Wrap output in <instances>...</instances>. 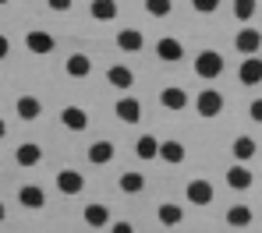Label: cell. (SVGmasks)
<instances>
[{
    "label": "cell",
    "mask_w": 262,
    "mask_h": 233,
    "mask_svg": "<svg viewBox=\"0 0 262 233\" xmlns=\"http://www.w3.org/2000/svg\"><path fill=\"white\" fill-rule=\"evenodd\" d=\"M255 7H259V0H234V18L237 21H252Z\"/></svg>",
    "instance_id": "cell-28"
},
{
    "label": "cell",
    "mask_w": 262,
    "mask_h": 233,
    "mask_svg": "<svg viewBox=\"0 0 262 233\" xmlns=\"http://www.w3.org/2000/svg\"><path fill=\"white\" fill-rule=\"evenodd\" d=\"M237 82H241V85H248V89H252V85H259V82H262V57L252 53V57H245V60H241V67H237Z\"/></svg>",
    "instance_id": "cell-3"
},
{
    "label": "cell",
    "mask_w": 262,
    "mask_h": 233,
    "mask_svg": "<svg viewBox=\"0 0 262 233\" xmlns=\"http://www.w3.org/2000/svg\"><path fill=\"white\" fill-rule=\"evenodd\" d=\"M160 102H163L167 110H184V106H188V92H184V89H177V85H170V89H163V92H160Z\"/></svg>",
    "instance_id": "cell-24"
},
{
    "label": "cell",
    "mask_w": 262,
    "mask_h": 233,
    "mask_svg": "<svg viewBox=\"0 0 262 233\" xmlns=\"http://www.w3.org/2000/svg\"><path fill=\"white\" fill-rule=\"evenodd\" d=\"M4 216H7V209H4V205H0V223H4Z\"/></svg>",
    "instance_id": "cell-36"
},
{
    "label": "cell",
    "mask_w": 262,
    "mask_h": 233,
    "mask_svg": "<svg viewBox=\"0 0 262 233\" xmlns=\"http://www.w3.org/2000/svg\"><path fill=\"white\" fill-rule=\"evenodd\" d=\"M156 57H160L163 64H177V60L184 57V46H181V39H174V36H163V39L156 43Z\"/></svg>",
    "instance_id": "cell-7"
},
{
    "label": "cell",
    "mask_w": 262,
    "mask_h": 233,
    "mask_svg": "<svg viewBox=\"0 0 262 233\" xmlns=\"http://www.w3.org/2000/svg\"><path fill=\"white\" fill-rule=\"evenodd\" d=\"M0 4H7V0H0Z\"/></svg>",
    "instance_id": "cell-37"
},
{
    "label": "cell",
    "mask_w": 262,
    "mask_h": 233,
    "mask_svg": "<svg viewBox=\"0 0 262 233\" xmlns=\"http://www.w3.org/2000/svg\"><path fill=\"white\" fill-rule=\"evenodd\" d=\"M191 7H195L199 14H213V11L220 7V0H191Z\"/></svg>",
    "instance_id": "cell-30"
},
{
    "label": "cell",
    "mask_w": 262,
    "mask_h": 233,
    "mask_svg": "<svg viewBox=\"0 0 262 233\" xmlns=\"http://www.w3.org/2000/svg\"><path fill=\"white\" fill-rule=\"evenodd\" d=\"M184 194H188V201L191 205H209L213 198H216V191H213V184L209 180H188V187H184Z\"/></svg>",
    "instance_id": "cell-5"
},
{
    "label": "cell",
    "mask_w": 262,
    "mask_h": 233,
    "mask_svg": "<svg viewBox=\"0 0 262 233\" xmlns=\"http://www.w3.org/2000/svg\"><path fill=\"white\" fill-rule=\"evenodd\" d=\"M234 46H237V53H245V57H252V53H259L262 49V32L259 29H241L237 36H234Z\"/></svg>",
    "instance_id": "cell-4"
},
{
    "label": "cell",
    "mask_w": 262,
    "mask_h": 233,
    "mask_svg": "<svg viewBox=\"0 0 262 233\" xmlns=\"http://www.w3.org/2000/svg\"><path fill=\"white\" fill-rule=\"evenodd\" d=\"M4 135H7V124H4V120H0V138H4Z\"/></svg>",
    "instance_id": "cell-35"
},
{
    "label": "cell",
    "mask_w": 262,
    "mask_h": 233,
    "mask_svg": "<svg viewBox=\"0 0 262 233\" xmlns=\"http://www.w3.org/2000/svg\"><path fill=\"white\" fill-rule=\"evenodd\" d=\"M14 159H18V166H39L43 163V148L36 141H21L18 152H14Z\"/></svg>",
    "instance_id": "cell-10"
},
{
    "label": "cell",
    "mask_w": 262,
    "mask_h": 233,
    "mask_svg": "<svg viewBox=\"0 0 262 233\" xmlns=\"http://www.w3.org/2000/svg\"><path fill=\"white\" fill-rule=\"evenodd\" d=\"M60 124L68 127V131H85L89 127V113L82 106H68V110H60Z\"/></svg>",
    "instance_id": "cell-9"
},
{
    "label": "cell",
    "mask_w": 262,
    "mask_h": 233,
    "mask_svg": "<svg viewBox=\"0 0 262 233\" xmlns=\"http://www.w3.org/2000/svg\"><path fill=\"white\" fill-rule=\"evenodd\" d=\"M195 110H199V117H220L223 113V95L216 89H202L195 95Z\"/></svg>",
    "instance_id": "cell-2"
},
{
    "label": "cell",
    "mask_w": 262,
    "mask_h": 233,
    "mask_svg": "<svg viewBox=\"0 0 262 233\" xmlns=\"http://www.w3.org/2000/svg\"><path fill=\"white\" fill-rule=\"evenodd\" d=\"M25 46H29V53H39V57H46V53H53L57 39H53L50 32H39V29H32V32L25 36Z\"/></svg>",
    "instance_id": "cell-6"
},
{
    "label": "cell",
    "mask_w": 262,
    "mask_h": 233,
    "mask_svg": "<svg viewBox=\"0 0 262 233\" xmlns=\"http://www.w3.org/2000/svg\"><path fill=\"white\" fill-rule=\"evenodd\" d=\"M145 11H149L152 18H167V14L174 11V0H145Z\"/></svg>",
    "instance_id": "cell-29"
},
{
    "label": "cell",
    "mask_w": 262,
    "mask_h": 233,
    "mask_svg": "<svg viewBox=\"0 0 262 233\" xmlns=\"http://www.w3.org/2000/svg\"><path fill=\"white\" fill-rule=\"evenodd\" d=\"M142 187H145V177H142L138 170H131V173L121 177V191H124V194H138Z\"/></svg>",
    "instance_id": "cell-27"
},
{
    "label": "cell",
    "mask_w": 262,
    "mask_h": 233,
    "mask_svg": "<svg viewBox=\"0 0 262 233\" xmlns=\"http://www.w3.org/2000/svg\"><path fill=\"white\" fill-rule=\"evenodd\" d=\"M14 110H18V117H21V120H39V113H43V102H39L36 95H21V99L14 102Z\"/></svg>",
    "instance_id": "cell-14"
},
{
    "label": "cell",
    "mask_w": 262,
    "mask_h": 233,
    "mask_svg": "<svg viewBox=\"0 0 262 233\" xmlns=\"http://www.w3.org/2000/svg\"><path fill=\"white\" fill-rule=\"evenodd\" d=\"M71 4H75V0H46L50 11H71Z\"/></svg>",
    "instance_id": "cell-32"
},
{
    "label": "cell",
    "mask_w": 262,
    "mask_h": 233,
    "mask_svg": "<svg viewBox=\"0 0 262 233\" xmlns=\"http://www.w3.org/2000/svg\"><path fill=\"white\" fill-rule=\"evenodd\" d=\"M57 187H60V194H82L85 177H82L78 170H60V173H57Z\"/></svg>",
    "instance_id": "cell-8"
},
{
    "label": "cell",
    "mask_w": 262,
    "mask_h": 233,
    "mask_svg": "<svg viewBox=\"0 0 262 233\" xmlns=\"http://www.w3.org/2000/svg\"><path fill=\"white\" fill-rule=\"evenodd\" d=\"M195 74L202 78V82H213L223 74V53L216 49H202L199 57H195Z\"/></svg>",
    "instance_id": "cell-1"
},
{
    "label": "cell",
    "mask_w": 262,
    "mask_h": 233,
    "mask_svg": "<svg viewBox=\"0 0 262 233\" xmlns=\"http://www.w3.org/2000/svg\"><path fill=\"white\" fill-rule=\"evenodd\" d=\"M117 46L124 49V53H138V49L145 46V36L138 29H121L117 32Z\"/></svg>",
    "instance_id": "cell-13"
},
{
    "label": "cell",
    "mask_w": 262,
    "mask_h": 233,
    "mask_svg": "<svg viewBox=\"0 0 262 233\" xmlns=\"http://www.w3.org/2000/svg\"><path fill=\"white\" fill-rule=\"evenodd\" d=\"M68 74L71 78H89L92 74V60H89L85 53H71L68 57Z\"/></svg>",
    "instance_id": "cell-19"
},
{
    "label": "cell",
    "mask_w": 262,
    "mask_h": 233,
    "mask_svg": "<svg viewBox=\"0 0 262 233\" xmlns=\"http://www.w3.org/2000/svg\"><path fill=\"white\" fill-rule=\"evenodd\" d=\"M227 226H234V230L252 226V209H248V205H234V209H227Z\"/></svg>",
    "instance_id": "cell-21"
},
{
    "label": "cell",
    "mask_w": 262,
    "mask_h": 233,
    "mask_svg": "<svg viewBox=\"0 0 262 233\" xmlns=\"http://www.w3.org/2000/svg\"><path fill=\"white\" fill-rule=\"evenodd\" d=\"M156 219H160L163 226H181V223H184V209H181V205H170V201H167V205H160Z\"/></svg>",
    "instance_id": "cell-26"
},
{
    "label": "cell",
    "mask_w": 262,
    "mask_h": 233,
    "mask_svg": "<svg viewBox=\"0 0 262 233\" xmlns=\"http://www.w3.org/2000/svg\"><path fill=\"white\" fill-rule=\"evenodd\" d=\"M7 53H11V39H7V36H4V32H0V60H4V57H7Z\"/></svg>",
    "instance_id": "cell-33"
},
{
    "label": "cell",
    "mask_w": 262,
    "mask_h": 233,
    "mask_svg": "<svg viewBox=\"0 0 262 233\" xmlns=\"http://www.w3.org/2000/svg\"><path fill=\"white\" fill-rule=\"evenodd\" d=\"M135 156H138V159H145V163H149V159H156V156H160V141L152 138V135H142V138L135 141Z\"/></svg>",
    "instance_id": "cell-25"
},
{
    "label": "cell",
    "mask_w": 262,
    "mask_h": 233,
    "mask_svg": "<svg viewBox=\"0 0 262 233\" xmlns=\"http://www.w3.org/2000/svg\"><path fill=\"white\" fill-rule=\"evenodd\" d=\"M114 233H131V223H114Z\"/></svg>",
    "instance_id": "cell-34"
},
{
    "label": "cell",
    "mask_w": 262,
    "mask_h": 233,
    "mask_svg": "<svg viewBox=\"0 0 262 233\" xmlns=\"http://www.w3.org/2000/svg\"><path fill=\"white\" fill-rule=\"evenodd\" d=\"M117 117L124 120V124H138L142 120V102L138 99H131V95H124V99H117Z\"/></svg>",
    "instance_id": "cell-11"
},
{
    "label": "cell",
    "mask_w": 262,
    "mask_h": 233,
    "mask_svg": "<svg viewBox=\"0 0 262 233\" xmlns=\"http://www.w3.org/2000/svg\"><path fill=\"white\" fill-rule=\"evenodd\" d=\"M184 156H188V148H184V145H181V141H160V159H163V163H170V166H181V163H184Z\"/></svg>",
    "instance_id": "cell-12"
},
{
    "label": "cell",
    "mask_w": 262,
    "mask_h": 233,
    "mask_svg": "<svg viewBox=\"0 0 262 233\" xmlns=\"http://www.w3.org/2000/svg\"><path fill=\"white\" fill-rule=\"evenodd\" d=\"M248 117H252L255 124H262V99H252V106H248Z\"/></svg>",
    "instance_id": "cell-31"
},
{
    "label": "cell",
    "mask_w": 262,
    "mask_h": 233,
    "mask_svg": "<svg viewBox=\"0 0 262 233\" xmlns=\"http://www.w3.org/2000/svg\"><path fill=\"white\" fill-rule=\"evenodd\" d=\"M106 82H110L114 89H131V85H135V74H131V67H124V64H114V67L106 71Z\"/></svg>",
    "instance_id": "cell-17"
},
{
    "label": "cell",
    "mask_w": 262,
    "mask_h": 233,
    "mask_svg": "<svg viewBox=\"0 0 262 233\" xmlns=\"http://www.w3.org/2000/svg\"><path fill=\"white\" fill-rule=\"evenodd\" d=\"M18 201H21L25 209H43L46 194H43V187H39V184H25L21 191H18Z\"/></svg>",
    "instance_id": "cell-16"
},
{
    "label": "cell",
    "mask_w": 262,
    "mask_h": 233,
    "mask_svg": "<svg viewBox=\"0 0 262 233\" xmlns=\"http://www.w3.org/2000/svg\"><path fill=\"white\" fill-rule=\"evenodd\" d=\"M227 187H234V191L252 187V170H248V166H230V170H227Z\"/></svg>",
    "instance_id": "cell-22"
},
{
    "label": "cell",
    "mask_w": 262,
    "mask_h": 233,
    "mask_svg": "<svg viewBox=\"0 0 262 233\" xmlns=\"http://www.w3.org/2000/svg\"><path fill=\"white\" fill-rule=\"evenodd\" d=\"M85 226H92V230H99V226H106L110 223V209L106 205H85Z\"/></svg>",
    "instance_id": "cell-20"
},
{
    "label": "cell",
    "mask_w": 262,
    "mask_h": 233,
    "mask_svg": "<svg viewBox=\"0 0 262 233\" xmlns=\"http://www.w3.org/2000/svg\"><path fill=\"white\" fill-rule=\"evenodd\" d=\"M114 152H117V148H114L110 141H92V145H89V163H92V166H106V163L114 159Z\"/></svg>",
    "instance_id": "cell-15"
},
{
    "label": "cell",
    "mask_w": 262,
    "mask_h": 233,
    "mask_svg": "<svg viewBox=\"0 0 262 233\" xmlns=\"http://www.w3.org/2000/svg\"><path fill=\"white\" fill-rule=\"evenodd\" d=\"M89 14L99 18V21H114L117 18V0H92L89 4Z\"/></svg>",
    "instance_id": "cell-23"
},
{
    "label": "cell",
    "mask_w": 262,
    "mask_h": 233,
    "mask_svg": "<svg viewBox=\"0 0 262 233\" xmlns=\"http://www.w3.org/2000/svg\"><path fill=\"white\" fill-rule=\"evenodd\" d=\"M230 152H234V159L237 163H248L255 152H259V145H255V138H248V135H241V138H234V145H230Z\"/></svg>",
    "instance_id": "cell-18"
}]
</instances>
